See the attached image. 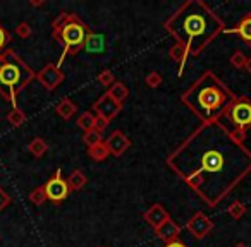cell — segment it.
Wrapping results in <instances>:
<instances>
[{
  "label": "cell",
  "instance_id": "cell-34",
  "mask_svg": "<svg viewBox=\"0 0 251 247\" xmlns=\"http://www.w3.org/2000/svg\"><path fill=\"white\" fill-rule=\"evenodd\" d=\"M164 247H188L184 242H181V240H172V242H169V244H165Z\"/></svg>",
  "mask_w": 251,
  "mask_h": 247
},
{
  "label": "cell",
  "instance_id": "cell-9",
  "mask_svg": "<svg viewBox=\"0 0 251 247\" xmlns=\"http://www.w3.org/2000/svg\"><path fill=\"white\" fill-rule=\"evenodd\" d=\"M213 226H215L213 220L208 218L203 211L195 213V215L188 220V223H186V230L198 240L205 239V237L213 230Z\"/></svg>",
  "mask_w": 251,
  "mask_h": 247
},
{
  "label": "cell",
  "instance_id": "cell-24",
  "mask_svg": "<svg viewBox=\"0 0 251 247\" xmlns=\"http://www.w3.org/2000/svg\"><path fill=\"white\" fill-rule=\"evenodd\" d=\"M227 215H229L232 220H241L244 215H246V206L239 201H234L232 204L227 208Z\"/></svg>",
  "mask_w": 251,
  "mask_h": 247
},
{
  "label": "cell",
  "instance_id": "cell-25",
  "mask_svg": "<svg viewBox=\"0 0 251 247\" xmlns=\"http://www.w3.org/2000/svg\"><path fill=\"white\" fill-rule=\"evenodd\" d=\"M103 141V134H100L98 131L91 129V131H86V133L83 134V143L86 144L88 148L95 146V144L101 143Z\"/></svg>",
  "mask_w": 251,
  "mask_h": 247
},
{
  "label": "cell",
  "instance_id": "cell-22",
  "mask_svg": "<svg viewBox=\"0 0 251 247\" xmlns=\"http://www.w3.org/2000/svg\"><path fill=\"white\" fill-rule=\"evenodd\" d=\"M5 118H7V122L11 124L12 127H21L23 124L26 122V118H28V117H26V113L21 110V108L12 107V110L9 112L7 117H5Z\"/></svg>",
  "mask_w": 251,
  "mask_h": 247
},
{
  "label": "cell",
  "instance_id": "cell-38",
  "mask_svg": "<svg viewBox=\"0 0 251 247\" xmlns=\"http://www.w3.org/2000/svg\"><path fill=\"white\" fill-rule=\"evenodd\" d=\"M100 247H103V246H100Z\"/></svg>",
  "mask_w": 251,
  "mask_h": 247
},
{
  "label": "cell",
  "instance_id": "cell-33",
  "mask_svg": "<svg viewBox=\"0 0 251 247\" xmlns=\"http://www.w3.org/2000/svg\"><path fill=\"white\" fill-rule=\"evenodd\" d=\"M9 204H11V196L0 187V211H4Z\"/></svg>",
  "mask_w": 251,
  "mask_h": 247
},
{
  "label": "cell",
  "instance_id": "cell-21",
  "mask_svg": "<svg viewBox=\"0 0 251 247\" xmlns=\"http://www.w3.org/2000/svg\"><path fill=\"white\" fill-rule=\"evenodd\" d=\"M28 151L33 155L35 158H42L43 155L49 151V144H47L45 139H42V137H35V139L29 141L28 144Z\"/></svg>",
  "mask_w": 251,
  "mask_h": 247
},
{
  "label": "cell",
  "instance_id": "cell-20",
  "mask_svg": "<svg viewBox=\"0 0 251 247\" xmlns=\"http://www.w3.org/2000/svg\"><path fill=\"white\" fill-rule=\"evenodd\" d=\"M88 157H90L93 161L107 160V158L110 157V153H108V148H107V144H105V141H101V143L88 148Z\"/></svg>",
  "mask_w": 251,
  "mask_h": 247
},
{
  "label": "cell",
  "instance_id": "cell-3",
  "mask_svg": "<svg viewBox=\"0 0 251 247\" xmlns=\"http://www.w3.org/2000/svg\"><path fill=\"white\" fill-rule=\"evenodd\" d=\"M236 94L212 70H205L184 93L181 103L198 118L201 124L222 117V112Z\"/></svg>",
  "mask_w": 251,
  "mask_h": 247
},
{
  "label": "cell",
  "instance_id": "cell-36",
  "mask_svg": "<svg viewBox=\"0 0 251 247\" xmlns=\"http://www.w3.org/2000/svg\"><path fill=\"white\" fill-rule=\"evenodd\" d=\"M244 70H246L248 74H251V57H248V59H246V66H244Z\"/></svg>",
  "mask_w": 251,
  "mask_h": 247
},
{
  "label": "cell",
  "instance_id": "cell-8",
  "mask_svg": "<svg viewBox=\"0 0 251 247\" xmlns=\"http://www.w3.org/2000/svg\"><path fill=\"white\" fill-rule=\"evenodd\" d=\"M36 79H38V83L42 84L47 91H53L55 88H59L60 84L64 83L66 74L62 72V69H60L57 64L50 62V64H47L43 69H40V72L36 74Z\"/></svg>",
  "mask_w": 251,
  "mask_h": 247
},
{
  "label": "cell",
  "instance_id": "cell-1",
  "mask_svg": "<svg viewBox=\"0 0 251 247\" xmlns=\"http://www.w3.org/2000/svg\"><path fill=\"white\" fill-rule=\"evenodd\" d=\"M167 167L208 208H217L251 174V151L217 118L200 124L169 155Z\"/></svg>",
  "mask_w": 251,
  "mask_h": 247
},
{
  "label": "cell",
  "instance_id": "cell-28",
  "mask_svg": "<svg viewBox=\"0 0 251 247\" xmlns=\"http://www.w3.org/2000/svg\"><path fill=\"white\" fill-rule=\"evenodd\" d=\"M98 83L105 88H110L112 84L115 83V77H114V74H112V70H108V69L101 70V72L98 74Z\"/></svg>",
  "mask_w": 251,
  "mask_h": 247
},
{
  "label": "cell",
  "instance_id": "cell-19",
  "mask_svg": "<svg viewBox=\"0 0 251 247\" xmlns=\"http://www.w3.org/2000/svg\"><path fill=\"white\" fill-rule=\"evenodd\" d=\"M107 93L110 94L115 101H119V103H124V100H127V96H129V90H127V86H126L124 83H121V81H115V83L108 88Z\"/></svg>",
  "mask_w": 251,
  "mask_h": 247
},
{
  "label": "cell",
  "instance_id": "cell-5",
  "mask_svg": "<svg viewBox=\"0 0 251 247\" xmlns=\"http://www.w3.org/2000/svg\"><path fill=\"white\" fill-rule=\"evenodd\" d=\"M90 33V26L81 21L79 16L73 14V12H60L52 22V38L62 48V55H60L57 66H62L67 57L77 55L83 50L84 42Z\"/></svg>",
  "mask_w": 251,
  "mask_h": 247
},
{
  "label": "cell",
  "instance_id": "cell-31",
  "mask_svg": "<svg viewBox=\"0 0 251 247\" xmlns=\"http://www.w3.org/2000/svg\"><path fill=\"white\" fill-rule=\"evenodd\" d=\"M110 126V122L107 120V118L100 117V115H95V124H93V129L98 131L100 134H103L105 131H107V127Z\"/></svg>",
  "mask_w": 251,
  "mask_h": 247
},
{
  "label": "cell",
  "instance_id": "cell-18",
  "mask_svg": "<svg viewBox=\"0 0 251 247\" xmlns=\"http://www.w3.org/2000/svg\"><path fill=\"white\" fill-rule=\"evenodd\" d=\"M66 182H67L69 191L76 192V191H81V189L88 184V179H86V175L83 174V170H74L73 174L66 179Z\"/></svg>",
  "mask_w": 251,
  "mask_h": 247
},
{
  "label": "cell",
  "instance_id": "cell-27",
  "mask_svg": "<svg viewBox=\"0 0 251 247\" xmlns=\"http://www.w3.org/2000/svg\"><path fill=\"white\" fill-rule=\"evenodd\" d=\"M246 59L248 57L244 55L243 52H239V50H237V52H234L232 55H230V66L234 67V69H244V66H246Z\"/></svg>",
  "mask_w": 251,
  "mask_h": 247
},
{
  "label": "cell",
  "instance_id": "cell-29",
  "mask_svg": "<svg viewBox=\"0 0 251 247\" xmlns=\"http://www.w3.org/2000/svg\"><path fill=\"white\" fill-rule=\"evenodd\" d=\"M145 83H147V86L151 88V90H157V88L162 84V76L157 72V70H153V72H150L147 77H145Z\"/></svg>",
  "mask_w": 251,
  "mask_h": 247
},
{
  "label": "cell",
  "instance_id": "cell-16",
  "mask_svg": "<svg viewBox=\"0 0 251 247\" xmlns=\"http://www.w3.org/2000/svg\"><path fill=\"white\" fill-rule=\"evenodd\" d=\"M169 57H171V60H174V62L179 66V76H182L186 60H188V57H189L188 52H186V48L182 45H179V43H174V45L171 46V50H169Z\"/></svg>",
  "mask_w": 251,
  "mask_h": 247
},
{
  "label": "cell",
  "instance_id": "cell-4",
  "mask_svg": "<svg viewBox=\"0 0 251 247\" xmlns=\"http://www.w3.org/2000/svg\"><path fill=\"white\" fill-rule=\"evenodd\" d=\"M36 77L35 70L14 52L7 48L0 53V96L16 107L18 94Z\"/></svg>",
  "mask_w": 251,
  "mask_h": 247
},
{
  "label": "cell",
  "instance_id": "cell-14",
  "mask_svg": "<svg viewBox=\"0 0 251 247\" xmlns=\"http://www.w3.org/2000/svg\"><path fill=\"white\" fill-rule=\"evenodd\" d=\"M143 218H145V222H147L148 225H151L153 228H157V226H160L164 222H167V220L171 218V215H169L167 209H165L164 206L157 202V204L150 206V209H148V211H145Z\"/></svg>",
  "mask_w": 251,
  "mask_h": 247
},
{
  "label": "cell",
  "instance_id": "cell-7",
  "mask_svg": "<svg viewBox=\"0 0 251 247\" xmlns=\"http://www.w3.org/2000/svg\"><path fill=\"white\" fill-rule=\"evenodd\" d=\"M43 189H45L47 199H49V201H53V202L64 201V199L71 194L66 179L62 177V170H60V168H57V170L53 172V175L47 180V184L43 185Z\"/></svg>",
  "mask_w": 251,
  "mask_h": 247
},
{
  "label": "cell",
  "instance_id": "cell-17",
  "mask_svg": "<svg viewBox=\"0 0 251 247\" xmlns=\"http://www.w3.org/2000/svg\"><path fill=\"white\" fill-rule=\"evenodd\" d=\"M55 113L60 118H64V120H69V118H73L77 113V105L73 100H69V98H64V100H60L57 103Z\"/></svg>",
  "mask_w": 251,
  "mask_h": 247
},
{
  "label": "cell",
  "instance_id": "cell-37",
  "mask_svg": "<svg viewBox=\"0 0 251 247\" xmlns=\"http://www.w3.org/2000/svg\"><path fill=\"white\" fill-rule=\"evenodd\" d=\"M234 247H248V246H246V244H243V242H239V244H236Z\"/></svg>",
  "mask_w": 251,
  "mask_h": 247
},
{
  "label": "cell",
  "instance_id": "cell-30",
  "mask_svg": "<svg viewBox=\"0 0 251 247\" xmlns=\"http://www.w3.org/2000/svg\"><path fill=\"white\" fill-rule=\"evenodd\" d=\"M11 40H12V35L4 28V26L0 24V53L4 52L5 46L9 45V42H11Z\"/></svg>",
  "mask_w": 251,
  "mask_h": 247
},
{
  "label": "cell",
  "instance_id": "cell-15",
  "mask_svg": "<svg viewBox=\"0 0 251 247\" xmlns=\"http://www.w3.org/2000/svg\"><path fill=\"white\" fill-rule=\"evenodd\" d=\"M105 48H107L105 36L100 35V33H93V31L88 35L86 42H84V46H83V50H86L90 55H100V53L105 52Z\"/></svg>",
  "mask_w": 251,
  "mask_h": 247
},
{
  "label": "cell",
  "instance_id": "cell-23",
  "mask_svg": "<svg viewBox=\"0 0 251 247\" xmlns=\"http://www.w3.org/2000/svg\"><path fill=\"white\" fill-rule=\"evenodd\" d=\"M77 127H79V129H83L84 133H86V131H91L93 129V124H95V113L93 112H83V113L79 115V117H77Z\"/></svg>",
  "mask_w": 251,
  "mask_h": 247
},
{
  "label": "cell",
  "instance_id": "cell-2",
  "mask_svg": "<svg viewBox=\"0 0 251 247\" xmlns=\"http://www.w3.org/2000/svg\"><path fill=\"white\" fill-rule=\"evenodd\" d=\"M164 28L188 55L198 57L226 29L224 19L205 0H186L167 18Z\"/></svg>",
  "mask_w": 251,
  "mask_h": 247
},
{
  "label": "cell",
  "instance_id": "cell-13",
  "mask_svg": "<svg viewBox=\"0 0 251 247\" xmlns=\"http://www.w3.org/2000/svg\"><path fill=\"white\" fill-rule=\"evenodd\" d=\"M179 233H181V226H179L172 218H169L167 222H164L160 226L155 228V235H157L160 240H164L165 244L172 242V240H177Z\"/></svg>",
  "mask_w": 251,
  "mask_h": 247
},
{
  "label": "cell",
  "instance_id": "cell-6",
  "mask_svg": "<svg viewBox=\"0 0 251 247\" xmlns=\"http://www.w3.org/2000/svg\"><path fill=\"white\" fill-rule=\"evenodd\" d=\"M220 118H226L232 124V134L244 143L246 133L251 129V100L244 94H236L232 101L224 108Z\"/></svg>",
  "mask_w": 251,
  "mask_h": 247
},
{
  "label": "cell",
  "instance_id": "cell-35",
  "mask_svg": "<svg viewBox=\"0 0 251 247\" xmlns=\"http://www.w3.org/2000/svg\"><path fill=\"white\" fill-rule=\"evenodd\" d=\"M29 5L31 7H42V5H45V0H29Z\"/></svg>",
  "mask_w": 251,
  "mask_h": 247
},
{
  "label": "cell",
  "instance_id": "cell-32",
  "mask_svg": "<svg viewBox=\"0 0 251 247\" xmlns=\"http://www.w3.org/2000/svg\"><path fill=\"white\" fill-rule=\"evenodd\" d=\"M31 26L28 24V22H19L18 24V28H16V35L19 36V38H23V40H26V38H29L31 36Z\"/></svg>",
  "mask_w": 251,
  "mask_h": 247
},
{
  "label": "cell",
  "instance_id": "cell-12",
  "mask_svg": "<svg viewBox=\"0 0 251 247\" xmlns=\"http://www.w3.org/2000/svg\"><path fill=\"white\" fill-rule=\"evenodd\" d=\"M224 33L226 35H237L244 42V45L251 46V12L244 14L234 28H226Z\"/></svg>",
  "mask_w": 251,
  "mask_h": 247
},
{
  "label": "cell",
  "instance_id": "cell-11",
  "mask_svg": "<svg viewBox=\"0 0 251 247\" xmlns=\"http://www.w3.org/2000/svg\"><path fill=\"white\" fill-rule=\"evenodd\" d=\"M103 141H105V144H107L108 153H110L112 157H122V155L131 148V139L119 129L112 131L110 136Z\"/></svg>",
  "mask_w": 251,
  "mask_h": 247
},
{
  "label": "cell",
  "instance_id": "cell-26",
  "mask_svg": "<svg viewBox=\"0 0 251 247\" xmlns=\"http://www.w3.org/2000/svg\"><path fill=\"white\" fill-rule=\"evenodd\" d=\"M29 201H31L35 206H42L43 202L47 201V194H45V189H43V185L35 187L31 192H29Z\"/></svg>",
  "mask_w": 251,
  "mask_h": 247
},
{
  "label": "cell",
  "instance_id": "cell-10",
  "mask_svg": "<svg viewBox=\"0 0 251 247\" xmlns=\"http://www.w3.org/2000/svg\"><path fill=\"white\" fill-rule=\"evenodd\" d=\"M122 110V103L115 101L108 93H103L97 101L93 103V113L100 115V117L107 118L108 122H112Z\"/></svg>",
  "mask_w": 251,
  "mask_h": 247
}]
</instances>
